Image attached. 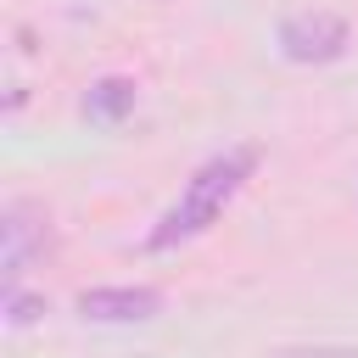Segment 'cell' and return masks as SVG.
Wrapping results in <instances>:
<instances>
[{
  "label": "cell",
  "instance_id": "6da1fadb",
  "mask_svg": "<svg viewBox=\"0 0 358 358\" xmlns=\"http://www.w3.org/2000/svg\"><path fill=\"white\" fill-rule=\"evenodd\" d=\"M252 173H257V145H229V151L207 157V162L185 179L179 201L151 224L145 252H173V246H185V241L207 235V229L224 218V207L241 196V185H246Z\"/></svg>",
  "mask_w": 358,
  "mask_h": 358
},
{
  "label": "cell",
  "instance_id": "7a4b0ae2",
  "mask_svg": "<svg viewBox=\"0 0 358 358\" xmlns=\"http://www.w3.org/2000/svg\"><path fill=\"white\" fill-rule=\"evenodd\" d=\"M274 45H280V56L296 62V67H324V62H341V56H347L352 28H347L341 11L313 6V11H291V17L280 22Z\"/></svg>",
  "mask_w": 358,
  "mask_h": 358
},
{
  "label": "cell",
  "instance_id": "3957f363",
  "mask_svg": "<svg viewBox=\"0 0 358 358\" xmlns=\"http://www.w3.org/2000/svg\"><path fill=\"white\" fill-rule=\"evenodd\" d=\"M50 241V213L39 201H6L0 213V268H6V285H17L28 274V263L45 252Z\"/></svg>",
  "mask_w": 358,
  "mask_h": 358
},
{
  "label": "cell",
  "instance_id": "277c9868",
  "mask_svg": "<svg viewBox=\"0 0 358 358\" xmlns=\"http://www.w3.org/2000/svg\"><path fill=\"white\" fill-rule=\"evenodd\" d=\"M151 313H162L157 285H90V291H78V319H90V324H140Z\"/></svg>",
  "mask_w": 358,
  "mask_h": 358
},
{
  "label": "cell",
  "instance_id": "5b68a950",
  "mask_svg": "<svg viewBox=\"0 0 358 358\" xmlns=\"http://www.w3.org/2000/svg\"><path fill=\"white\" fill-rule=\"evenodd\" d=\"M134 101H140L134 78H123V73H106V78H95V84H90V95H84V112H90L95 123H123V117L134 112Z\"/></svg>",
  "mask_w": 358,
  "mask_h": 358
},
{
  "label": "cell",
  "instance_id": "8992f818",
  "mask_svg": "<svg viewBox=\"0 0 358 358\" xmlns=\"http://www.w3.org/2000/svg\"><path fill=\"white\" fill-rule=\"evenodd\" d=\"M39 313H45V296H28L22 285H6V324H11V330L34 324Z\"/></svg>",
  "mask_w": 358,
  "mask_h": 358
},
{
  "label": "cell",
  "instance_id": "52a82bcc",
  "mask_svg": "<svg viewBox=\"0 0 358 358\" xmlns=\"http://www.w3.org/2000/svg\"><path fill=\"white\" fill-rule=\"evenodd\" d=\"M274 358H358V352H274Z\"/></svg>",
  "mask_w": 358,
  "mask_h": 358
}]
</instances>
